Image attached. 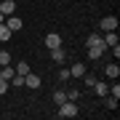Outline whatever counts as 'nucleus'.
<instances>
[{
    "instance_id": "obj_14",
    "label": "nucleus",
    "mask_w": 120,
    "mask_h": 120,
    "mask_svg": "<svg viewBox=\"0 0 120 120\" xmlns=\"http://www.w3.org/2000/svg\"><path fill=\"white\" fill-rule=\"evenodd\" d=\"M11 35H13V32H11L8 27H5V22H3V24H0V43H8Z\"/></svg>"
},
{
    "instance_id": "obj_20",
    "label": "nucleus",
    "mask_w": 120,
    "mask_h": 120,
    "mask_svg": "<svg viewBox=\"0 0 120 120\" xmlns=\"http://www.w3.org/2000/svg\"><path fill=\"white\" fill-rule=\"evenodd\" d=\"M109 96L120 99V83H117V80H115V86H109Z\"/></svg>"
},
{
    "instance_id": "obj_17",
    "label": "nucleus",
    "mask_w": 120,
    "mask_h": 120,
    "mask_svg": "<svg viewBox=\"0 0 120 120\" xmlns=\"http://www.w3.org/2000/svg\"><path fill=\"white\" fill-rule=\"evenodd\" d=\"M13 69H16V75H27V72H30V64H27V61H19Z\"/></svg>"
},
{
    "instance_id": "obj_4",
    "label": "nucleus",
    "mask_w": 120,
    "mask_h": 120,
    "mask_svg": "<svg viewBox=\"0 0 120 120\" xmlns=\"http://www.w3.org/2000/svg\"><path fill=\"white\" fill-rule=\"evenodd\" d=\"M40 83H43V80H40V75H35V72H27V75H24V86L30 88V91H38Z\"/></svg>"
},
{
    "instance_id": "obj_9",
    "label": "nucleus",
    "mask_w": 120,
    "mask_h": 120,
    "mask_svg": "<svg viewBox=\"0 0 120 120\" xmlns=\"http://www.w3.org/2000/svg\"><path fill=\"white\" fill-rule=\"evenodd\" d=\"M104 75L109 77V80H117V75H120V67H117V61H112V64L104 67Z\"/></svg>"
},
{
    "instance_id": "obj_18",
    "label": "nucleus",
    "mask_w": 120,
    "mask_h": 120,
    "mask_svg": "<svg viewBox=\"0 0 120 120\" xmlns=\"http://www.w3.org/2000/svg\"><path fill=\"white\" fill-rule=\"evenodd\" d=\"M104 104H107V109H117V99H115V96H109V94L104 96Z\"/></svg>"
},
{
    "instance_id": "obj_12",
    "label": "nucleus",
    "mask_w": 120,
    "mask_h": 120,
    "mask_svg": "<svg viewBox=\"0 0 120 120\" xmlns=\"http://www.w3.org/2000/svg\"><path fill=\"white\" fill-rule=\"evenodd\" d=\"M86 64L83 61H77V64H72V69H69V77H83V72H86Z\"/></svg>"
},
{
    "instance_id": "obj_21",
    "label": "nucleus",
    "mask_w": 120,
    "mask_h": 120,
    "mask_svg": "<svg viewBox=\"0 0 120 120\" xmlns=\"http://www.w3.org/2000/svg\"><path fill=\"white\" fill-rule=\"evenodd\" d=\"M67 99H69V101H77V99H80V91H77V88L67 91Z\"/></svg>"
},
{
    "instance_id": "obj_22",
    "label": "nucleus",
    "mask_w": 120,
    "mask_h": 120,
    "mask_svg": "<svg viewBox=\"0 0 120 120\" xmlns=\"http://www.w3.org/2000/svg\"><path fill=\"white\" fill-rule=\"evenodd\" d=\"M8 94V80H0V96Z\"/></svg>"
},
{
    "instance_id": "obj_13",
    "label": "nucleus",
    "mask_w": 120,
    "mask_h": 120,
    "mask_svg": "<svg viewBox=\"0 0 120 120\" xmlns=\"http://www.w3.org/2000/svg\"><path fill=\"white\" fill-rule=\"evenodd\" d=\"M13 75H16V69H11L8 64L0 67V80H8V83H11V77H13Z\"/></svg>"
},
{
    "instance_id": "obj_23",
    "label": "nucleus",
    "mask_w": 120,
    "mask_h": 120,
    "mask_svg": "<svg viewBox=\"0 0 120 120\" xmlns=\"http://www.w3.org/2000/svg\"><path fill=\"white\" fill-rule=\"evenodd\" d=\"M59 80H69V69H59Z\"/></svg>"
},
{
    "instance_id": "obj_6",
    "label": "nucleus",
    "mask_w": 120,
    "mask_h": 120,
    "mask_svg": "<svg viewBox=\"0 0 120 120\" xmlns=\"http://www.w3.org/2000/svg\"><path fill=\"white\" fill-rule=\"evenodd\" d=\"M61 45V35L59 32H48L45 35V48H59Z\"/></svg>"
},
{
    "instance_id": "obj_19",
    "label": "nucleus",
    "mask_w": 120,
    "mask_h": 120,
    "mask_svg": "<svg viewBox=\"0 0 120 120\" xmlns=\"http://www.w3.org/2000/svg\"><path fill=\"white\" fill-rule=\"evenodd\" d=\"M5 64H11V53L8 51H0V67H5Z\"/></svg>"
},
{
    "instance_id": "obj_16",
    "label": "nucleus",
    "mask_w": 120,
    "mask_h": 120,
    "mask_svg": "<svg viewBox=\"0 0 120 120\" xmlns=\"http://www.w3.org/2000/svg\"><path fill=\"white\" fill-rule=\"evenodd\" d=\"M83 83H86V86H94V83H96V75L86 69V72H83Z\"/></svg>"
},
{
    "instance_id": "obj_8",
    "label": "nucleus",
    "mask_w": 120,
    "mask_h": 120,
    "mask_svg": "<svg viewBox=\"0 0 120 120\" xmlns=\"http://www.w3.org/2000/svg\"><path fill=\"white\" fill-rule=\"evenodd\" d=\"M91 88H94V94H96V96H101V99L109 94V86H107V83H101V80H96V83H94Z\"/></svg>"
},
{
    "instance_id": "obj_5",
    "label": "nucleus",
    "mask_w": 120,
    "mask_h": 120,
    "mask_svg": "<svg viewBox=\"0 0 120 120\" xmlns=\"http://www.w3.org/2000/svg\"><path fill=\"white\" fill-rule=\"evenodd\" d=\"M99 30L101 32H109V30H117V16H104L99 22Z\"/></svg>"
},
{
    "instance_id": "obj_1",
    "label": "nucleus",
    "mask_w": 120,
    "mask_h": 120,
    "mask_svg": "<svg viewBox=\"0 0 120 120\" xmlns=\"http://www.w3.org/2000/svg\"><path fill=\"white\" fill-rule=\"evenodd\" d=\"M77 112H80V109H77V104L67 99V101L59 104V112H56V115H59V117H77Z\"/></svg>"
},
{
    "instance_id": "obj_11",
    "label": "nucleus",
    "mask_w": 120,
    "mask_h": 120,
    "mask_svg": "<svg viewBox=\"0 0 120 120\" xmlns=\"http://www.w3.org/2000/svg\"><path fill=\"white\" fill-rule=\"evenodd\" d=\"M13 11H16V3H13V0H3V3H0V13H5V16H11Z\"/></svg>"
},
{
    "instance_id": "obj_2",
    "label": "nucleus",
    "mask_w": 120,
    "mask_h": 120,
    "mask_svg": "<svg viewBox=\"0 0 120 120\" xmlns=\"http://www.w3.org/2000/svg\"><path fill=\"white\" fill-rule=\"evenodd\" d=\"M5 27H8L11 32H22V30H24V22H22L19 16H13V13H11V16H5Z\"/></svg>"
},
{
    "instance_id": "obj_15",
    "label": "nucleus",
    "mask_w": 120,
    "mask_h": 120,
    "mask_svg": "<svg viewBox=\"0 0 120 120\" xmlns=\"http://www.w3.org/2000/svg\"><path fill=\"white\" fill-rule=\"evenodd\" d=\"M61 101H67V91H53V104L59 107Z\"/></svg>"
},
{
    "instance_id": "obj_24",
    "label": "nucleus",
    "mask_w": 120,
    "mask_h": 120,
    "mask_svg": "<svg viewBox=\"0 0 120 120\" xmlns=\"http://www.w3.org/2000/svg\"><path fill=\"white\" fill-rule=\"evenodd\" d=\"M3 22H5V13H0V24H3Z\"/></svg>"
},
{
    "instance_id": "obj_3",
    "label": "nucleus",
    "mask_w": 120,
    "mask_h": 120,
    "mask_svg": "<svg viewBox=\"0 0 120 120\" xmlns=\"http://www.w3.org/2000/svg\"><path fill=\"white\" fill-rule=\"evenodd\" d=\"M104 51H107V45H104V40H99V43H94V45H88V56H91V59H101V53Z\"/></svg>"
},
{
    "instance_id": "obj_7",
    "label": "nucleus",
    "mask_w": 120,
    "mask_h": 120,
    "mask_svg": "<svg viewBox=\"0 0 120 120\" xmlns=\"http://www.w3.org/2000/svg\"><path fill=\"white\" fill-rule=\"evenodd\" d=\"M51 59L56 61V64H64V61H67V53H64V48H51Z\"/></svg>"
},
{
    "instance_id": "obj_10",
    "label": "nucleus",
    "mask_w": 120,
    "mask_h": 120,
    "mask_svg": "<svg viewBox=\"0 0 120 120\" xmlns=\"http://www.w3.org/2000/svg\"><path fill=\"white\" fill-rule=\"evenodd\" d=\"M104 45H107V48H112V45H117V30H109L107 35H104Z\"/></svg>"
}]
</instances>
